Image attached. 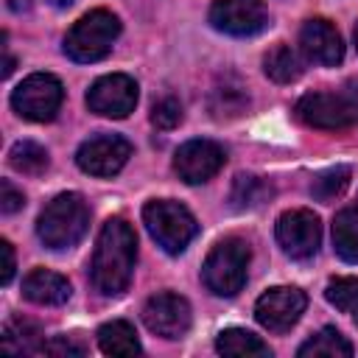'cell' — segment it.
I'll list each match as a JSON object with an SVG mask.
<instances>
[{
	"label": "cell",
	"mask_w": 358,
	"mask_h": 358,
	"mask_svg": "<svg viewBox=\"0 0 358 358\" xmlns=\"http://www.w3.org/2000/svg\"><path fill=\"white\" fill-rule=\"evenodd\" d=\"M249 271V246L241 238H224L221 243L213 246L201 266V280L204 285L218 294V296H235Z\"/></svg>",
	"instance_id": "obj_5"
},
{
	"label": "cell",
	"mask_w": 358,
	"mask_h": 358,
	"mask_svg": "<svg viewBox=\"0 0 358 358\" xmlns=\"http://www.w3.org/2000/svg\"><path fill=\"white\" fill-rule=\"evenodd\" d=\"M39 327L28 319H8L6 327H3V350L6 352H36L42 350L39 347Z\"/></svg>",
	"instance_id": "obj_24"
},
{
	"label": "cell",
	"mask_w": 358,
	"mask_h": 358,
	"mask_svg": "<svg viewBox=\"0 0 358 358\" xmlns=\"http://www.w3.org/2000/svg\"><path fill=\"white\" fill-rule=\"evenodd\" d=\"M98 347L106 355H137L140 352L137 333L123 319H112V322L98 327Z\"/></svg>",
	"instance_id": "obj_18"
},
{
	"label": "cell",
	"mask_w": 358,
	"mask_h": 358,
	"mask_svg": "<svg viewBox=\"0 0 358 358\" xmlns=\"http://www.w3.org/2000/svg\"><path fill=\"white\" fill-rule=\"evenodd\" d=\"M0 252H3V274H0V282L8 285L11 277H14V249L8 241H0Z\"/></svg>",
	"instance_id": "obj_31"
},
{
	"label": "cell",
	"mask_w": 358,
	"mask_h": 358,
	"mask_svg": "<svg viewBox=\"0 0 358 358\" xmlns=\"http://www.w3.org/2000/svg\"><path fill=\"white\" fill-rule=\"evenodd\" d=\"M347 103H350V112H352V120L358 123V78H350L344 87H341Z\"/></svg>",
	"instance_id": "obj_32"
},
{
	"label": "cell",
	"mask_w": 358,
	"mask_h": 358,
	"mask_svg": "<svg viewBox=\"0 0 358 358\" xmlns=\"http://www.w3.org/2000/svg\"><path fill=\"white\" fill-rule=\"evenodd\" d=\"M8 162H11V168L20 171V173L39 176V173L48 168L50 159H48V151H45L39 143H34V140H20V143L11 145Z\"/></svg>",
	"instance_id": "obj_25"
},
{
	"label": "cell",
	"mask_w": 358,
	"mask_h": 358,
	"mask_svg": "<svg viewBox=\"0 0 358 358\" xmlns=\"http://www.w3.org/2000/svg\"><path fill=\"white\" fill-rule=\"evenodd\" d=\"M151 123L162 131H171L182 123V103L173 98V95H165L159 98L154 106H151Z\"/></svg>",
	"instance_id": "obj_28"
},
{
	"label": "cell",
	"mask_w": 358,
	"mask_h": 358,
	"mask_svg": "<svg viewBox=\"0 0 358 358\" xmlns=\"http://www.w3.org/2000/svg\"><path fill=\"white\" fill-rule=\"evenodd\" d=\"M263 70H266V76H268L271 81H277V84H291V81H296V78L302 76V62H299L296 50H291L285 42H280V45H274V48L266 53Z\"/></svg>",
	"instance_id": "obj_21"
},
{
	"label": "cell",
	"mask_w": 358,
	"mask_h": 358,
	"mask_svg": "<svg viewBox=\"0 0 358 358\" xmlns=\"http://www.w3.org/2000/svg\"><path fill=\"white\" fill-rule=\"evenodd\" d=\"M333 246L341 260L358 263V210L347 207L333 218Z\"/></svg>",
	"instance_id": "obj_19"
},
{
	"label": "cell",
	"mask_w": 358,
	"mask_h": 358,
	"mask_svg": "<svg viewBox=\"0 0 358 358\" xmlns=\"http://www.w3.org/2000/svg\"><path fill=\"white\" fill-rule=\"evenodd\" d=\"M64 101V90L62 81L50 73H34L28 76L14 92H11V106L20 117L34 120V123H45L53 120L59 106Z\"/></svg>",
	"instance_id": "obj_6"
},
{
	"label": "cell",
	"mask_w": 358,
	"mask_h": 358,
	"mask_svg": "<svg viewBox=\"0 0 358 358\" xmlns=\"http://www.w3.org/2000/svg\"><path fill=\"white\" fill-rule=\"evenodd\" d=\"M90 224V207L78 193H59L36 218V235L48 249L76 246Z\"/></svg>",
	"instance_id": "obj_2"
},
{
	"label": "cell",
	"mask_w": 358,
	"mask_h": 358,
	"mask_svg": "<svg viewBox=\"0 0 358 358\" xmlns=\"http://www.w3.org/2000/svg\"><path fill=\"white\" fill-rule=\"evenodd\" d=\"M137 263V235L120 215L101 227L92 255V285L103 296H117L129 288Z\"/></svg>",
	"instance_id": "obj_1"
},
{
	"label": "cell",
	"mask_w": 358,
	"mask_h": 358,
	"mask_svg": "<svg viewBox=\"0 0 358 358\" xmlns=\"http://www.w3.org/2000/svg\"><path fill=\"white\" fill-rule=\"evenodd\" d=\"M347 185H350V168H344V165H336V168H330V171H322L313 182H310V193H313V199H319V201H333V199H338L344 190H347Z\"/></svg>",
	"instance_id": "obj_27"
},
{
	"label": "cell",
	"mask_w": 358,
	"mask_h": 358,
	"mask_svg": "<svg viewBox=\"0 0 358 358\" xmlns=\"http://www.w3.org/2000/svg\"><path fill=\"white\" fill-rule=\"evenodd\" d=\"M271 193H274V190H271V185H268L266 179L241 173V176H235L229 201H232V207H238V210H252V207H260L263 201H268Z\"/></svg>",
	"instance_id": "obj_23"
},
{
	"label": "cell",
	"mask_w": 358,
	"mask_h": 358,
	"mask_svg": "<svg viewBox=\"0 0 358 358\" xmlns=\"http://www.w3.org/2000/svg\"><path fill=\"white\" fill-rule=\"evenodd\" d=\"M22 296L34 305H64L70 299V282L48 268H34L22 280Z\"/></svg>",
	"instance_id": "obj_16"
},
{
	"label": "cell",
	"mask_w": 358,
	"mask_h": 358,
	"mask_svg": "<svg viewBox=\"0 0 358 358\" xmlns=\"http://www.w3.org/2000/svg\"><path fill=\"white\" fill-rule=\"evenodd\" d=\"M215 350L221 355H232V358H268L271 355L266 341H260L255 333L241 330V327L221 330L215 338Z\"/></svg>",
	"instance_id": "obj_17"
},
{
	"label": "cell",
	"mask_w": 358,
	"mask_h": 358,
	"mask_svg": "<svg viewBox=\"0 0 358 358\" xmlns=\"http://www.w3.org/2000/svg\"><path fill=\"white\" fill-rule=\"evenodd\" d=\"M48 3H50V6H56V8H64V6H70L73 0H48Z\"/></svg>",
	"instance_id": "obj_34"
},
{
	"label": "cell",
	"mask_w": 358,
	"mask_h": 358,
	"mask_svg": "<svg viewBox=\"0 0 358 358\" xmlns=\"http://www.w3.org/2000/svg\"><path fill=\"white\" fill-rule=\"evenodd\" d=\"M294 112L305 126L322 129V131H338V129L355 126L350 103L341 90L338 92H308L296 101Z\"/></svg>",
	"instance_id": "obj_9"
},
{
	"label": "cell",
	"mask_w": 358,
	"mask_h": 358,
	"mask_svg": "<svg viewBox=\"0 0 358 358\" xmlns=\"http://www.w3.org/2000/svg\"><path fill=\"white\" fill-rule=\"evenodd\" d=\"M324 296H327L330 305H336L338 310H344L350 319L358 322V277H336V280H330Z\"/></svg>",
	"instance_id": "obj_26"
},
{
	"label": "cell",
	"mask_w": 358,
	"mask_h": 358,
	"mask_svg": "<svg viewBox=\"0 0 358 358\" xmlns=\"http://www.w3.org/2000/svg\"><path fill=\"white\" fill-rule=\"evenodd\" d=\"M299 358H310V355H327V358H350L352 355V347L350 341L336 330V327H322L319 333H313L299 350H296Z\"/></svg>",
	"instance_id": "obj_22"
},
{
	"label": "cell",
	"mask_w": 358,
	"mask_h": 358,
	"mask_svg": "<svg viewBox=\"0 0 358 358\" xmlns=\"http://www.w3.org/2000/svg\"><path fill=\"white\" fill-rule=\"evenodd\" d=\"M22 204H25V196H22L8 179H3V182H0V210H3L6 215H11V213H17Z\"/></svg>",
	"instance_id": "obj_30"
},
{
	"label": "cell",
	"mask_w": 358,
	"mask_h": 358,
	"mask_svg": "<svg viewBox=\"0 0 358 358\" xmlns=\"http://www.w3.org/2000/svg\"><path fill=\"white\" fill-rule=\"evenodd\" d=\"M322 241L319 215L310 210H288L277 218V243L294 260H308L316 255Z\"/></svg>",
	"instance_id": "obj_8"
},
{
	"label": "cell",
	"mask_w": 358,
	"mask_h": 358,
	"mask_svg": "<svg viewBox=\"0 0 358 358\" xmlns=\"http://www.w3.org/2000/svg\"><path fill=\"white\" fill-rule=\"evenodd\" d=\"M299 48L313 64L322 67H336L344 59V42L338 28L322 17H313L299 28Z\"/></svg>",
	"instance_id": "obj_15"
},
{
	"label": "cell",
	"mask_w": 358,
	"mask_h": 358,
	"mask_svg": "<svg viewBox=\"0 0 358 358\" xmlns=\"http://www.w3.org/2000/svg\"><path fill=\"white\" fill-rule=\"evenodd\" d=\"M305 305H308L305 291L294 285H277V288H268L255 302V319L271 333H285L299 322V316L305 313Z\"/></svg>",
	"instance_id": "obj_7"
},
{
	"label": "cell",
	"mask_w": 358,
	"mask_h": 358,
	"mask_svg": "<svg viewBox=\"0 0 358 358\" xmlns=\"http://www.w3.org/2000/svg\"><path fill=\"white\" fill-rule=\"evenodd\" d=\"M129 157H131V143L123 140V137H117V134L90 137L76 151L78 168L84 173H92V176H115L126 165Z\"/></svg>",
	"instance_id": "obj_11"
},
{
	"label": "cell",
	"mask_w": 358,
	"mask_h": 358,
	"mask_svg": "<svg viewBox=\"0 0 358 358\" xmlns=\"http://www.w3.org/2000/svg\"><path fill=\"white\" fill-rule=\"evenodd\" d=\"M143 322L162 338H182L190 330V305L185 296L171 291L154 294L143 308Z\"/></svg>",
	"instance_id": "obj_13"
},
{
	"label": "cell",
	"mask_w": 358,
	"mask_h": 358,
	"mask_svg": "<svg viewBox=\"0 0 358 358\" xmlns=\"http://www.w3.org/2000/svg\"><path fill=\"white\" fill-rule=\"evenodd\" d=\"M224 148L213 140H187L185 145H179L176 157H173V171L179 173L182 182L187 185H199L213 179L221 168H224Z\"/></svg>",
	"instance_id": "obj_14"
},
{
	"label": "cell",
	"mask_w": 358,
	"mask_h": 358,
	"mask_svg": "<svg viewBox=\"0 0 358 358\" xmlns=\"http://www.w3.org/2000/svg\"><path fill=\"white\" fill-rule=\"evenodd\" d=\"M246 106H249V95H246L243 84H238V81L224 78V84L213 87V92H210V112L218 120L238 117L241 112H246Z\"/></svg>",
	"instance_id": "obj_20"
},
{
	"label": "cell",
	"mask_w": 358,
	"mask_h": 358,
	"mask_svg": "<svg viewBox=\"0 0 358 358\" xmlns=\"http://www.w3.org/2000/svg\"><path fill=\"white\" fill-rule=\"evenodd\" d=\"M352 39H355V48H358V25H355V31H352Z\"/></svg>",
	"instance_id": "obj_35"
},
{
	"label": "cell",
	"mask_w": 358,
	"mask_h": 358,
	"mask_svg": "<svg viewBox=\"0 0 358 358\" xmlns=\"http://www.w3.org/2000/svg\"><path fill=\"white\" fill-rule=\"evenodd\" d=\"M42 352H50V355H84L87 347L81 341H76V336H56L53 341L42 344Z\"/></svg>",
	"instance_id": "obj_29"
},
{
	"label": "cell",
	"mask_w": 358,
	"mask_h": 358,
	"mask_svg": "<svg viewBox=\"0 0 358 358\" xmlns=\"http://www.w3.org/2000/svg\"><path fill=\"white\" fill-rule=\"evenodd\" d=\"M143 221L145 229L151 232V238L168 252V255H179L187 249V243L196 238L199 224L193 218V213L187 207H182L179 201L171 199H157L148 201L143 207Z\"/></svg>",
	"instance_id": "obj_4"
},
{
	"label": "cell",
	"mask_w": 358,
	"mask_h": 358,
	"mask_svg": "<svg viewBox=\"0 0 358 358\" xmlns=\"http://www.w3.org/2000/svg\"><path fill=\"white\" fill-rule=\"evenodd\" d=\"M117 34H120V20L106 8H92L67 31L64 53L81 64L98 62L112 50Z\"/></svg>",
	"instance_id": "obj_3"
},
{
	"label": "cell",
	"mask_w": 358,
	"mask_h": 358,
	"mask_svg": "<svg viewBox=\"0 0 358 358\" xmlns=\"http://www.w3.org/2000/svg\"><path fill=\"white\" fill-rule=\"evenodd\" d=\"M8 6H11V11H25L31 3L28 0H8Z\"/></svg>",
	"instance_id": "obj_33"
},
{
	"label": "cell",
	"mask_w": 358,
	"mask_h": 358,
	"mask_svg": "<svg viewBox=\"0 0 358 358\" xmlns=\"http://www.w3.org/2000/svg\"><path fill=\"white\" fill-rule=\"evenodd\" d=\"M87 106L103 117H126L137 106V84L123 73L98 78L87 92Z\"/></svg>",
	"instance_id": "obj_12"
},
{
	"label": "cell",
	"mask_w": 358,
	"mask_h": 358,
	"mask_svg": "<svg viewBox=\"0 0 358 358\" xmlns=\"http://www.w3.org/2000/svg\"><path fill=\"white\" fill-rule=\"evenodd\" d=\"M210 22L229 36H255L268 25L263 0H215L210 6Z\"/></svg>",
	"instance_id": "obj_10"
}]
</instances>
